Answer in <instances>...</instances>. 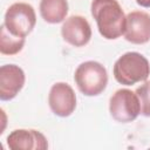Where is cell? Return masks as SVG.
<instances>
[{"mask_svg": "<svg viewBox=\"0 0 150 150\" xmlns=\"http://www.w3.org/2000/svg\"><path fill=\"white\" fill-rule=\"evenodd\" d=\"M74 81L79 90L86 96L102 94L108 84L105 67L97 61H84L77 66L74 73Z\"/></svg>", "mask_w": 150, "mask_h": 150, "instance_id": "cell-3", "label": "cell"}, {"mask_svg": "<svg viewBox=\"0 0 150 150\" xmlns=\"http://www.w3.org/2000/svg\"><path fill=\"white\" fill-rule=\"evenodd\" d=\"M62 39L73 47H83L91 39V27L88 20L82 15H71L67 18L61 27Z\"/></svg>", "mask_w": 150, "mask_h": 150, "instance_id": "cell-7", "label": "cell"}, {"mask_svg": "<svg viewBox=\"0 0 150 150\" xmlns=\"http://www.w3.org/2000/svg\"><path fill=\"white\" fill-rule=\"evenodd\" d=\"M26 38L12 34L2 23L0 27V53L2 55H15L20 53L25 46Z\"/></svg>", "mask_w": 150, "mask_h": 150, "instance_id": "cell-12", "label": "cell"}, {"mask_svg": "<svg viewBox=\"0 0 150 150\" xmlns=\"http://www.w3.org/2000/svg\"><path fill=\"white\" fill-rule=\"evenodd\" d=\"M110 116L120 123H130L141 114V104L135 91L122 88L116 90L109 100Z\"/></svg>", "mask_w": 150, "mask_h": 150, "instance_id": "cell-5", "label": "cell"}, {"mask_svg": "<svg viewBox=\"0 0 150 150\" xmlns=\"http://www.w3.org/2000/svg\"><path fill=\"white\" fill-rule=\"evenodd\" d=\"M124 39L134 45H144L150 41V14L134 11L127 15Z\"/></svg>", "mask_w": 150, "mask_h": 150, "instance_id": "cell-9", "label": "cell"}, {"mask_svg": "<svg viewBox=\"0 0 150 150\" xmlns=\"http://www.w3.org/2000/svg\"><path fill=\"white\" fill-rule=\"evenodd\" d=\"M4 25L12 34L16 36H28L36 25V14L34 7L27 2L12 4L5 13Z\"/></svg>", "mask_w": 150, "mask_h": 150, "instance_id": "cell-4", "label": "cell"}, {"mask_svg": "<svg viewBox=\"0 0 150 150\" xmlns=\"http://www.w3.org/2000/svg\"><path fill=\"white\" fill-rule=\"evenodd\" d=\"M135 93L139 100L141 115L150 117V81H144L143 84L136 88Z\"/></svg>", "mask_w": 150, "mask_h": 150, "instance_id": "cell-13", "label": "cell"}, {"mask_svg": "<svg viewBox=\"0 0 150 150\" xmlns=\"http://www.w3.org/2000/svg\"><path fill=\"white\" fill-rule=\"evenodd\" d=\"M26 75L16 64H4L0 68V100L11 101L22 90Z\"/></svg>", "mask_w": 150, "mask_h": 150, "instance_id": "cell-8", "label": "cell"}, {"mask_svg": "<svg viewBox=\"0 0 150 150\" xmlns=\"http://www.w3.org/2000/svg\"><path fill=\"white\" fill-rule=\"evenodd\" d=\"M39 11L43 21L50 25H56L67 19L69 6L67 0H41Z\"/></svg>", "mask_w": 150, "mask_h": 150, "instance_id": "cell-11", "label": "cell"}, {"mask_svg": "<svg viewBox=\"0 0 150 150\" xmlns=\"http://www.w3.org/2000/svg\"><path fill=\"white\" fill-rule=\"evenodd\" d=\"M48 104L52 112L59 117H68L76 109V95L70 84L56 82L48 94Z\"/></svg>", "mask_w": 150, "mask_h": 150, "instance_id": "cell-6", "label": "cell"}, {"mask_svg": "<svg viewBox=\"0 0 150 150\" xmlns=\"http://www.w3.org/2000/svg\"><path fill=\"white\" fill-rule=\"evenodd\" d=\"M11 150H46L48 141L46 136L35 129H15L6 138Z\"/></svg>", "mask_w": 150, "mask_h": 150, "instance_id": "cell-10", "label": "cell"}, {"mask_svg": "<svg viewBox=\"0 0 150 150\" xmlns=\"http://www.w3.org/2000/svg\"><path fill=\"white\" fill-rule=\"evenodd\" d=\"M90 12L104 39L116 40L124 34L127 15L117 0H93Z\"/></svg>", "mask_w": 150, "mask_h": 150, "instance_id": "cell-1", "label": "cell"}, {"mask_svg": "<svg viewBox=\"0 0 150 150\" xmlns=\"http://www.w3.org/2000/svg\"><path fill=\"white\" fill-rule=\"evenodd\" d=\"M136 4L144 8H150V0H135Z\"/></svg>", "mask_w": 150, "mask_h": 150, "instance_id": "cell-14", "label": "cell"}, {"mask_svg": "<svg viewBox=\"0 0 150 150\" xmlns=\"http://www.w3.org/2000/svg\"><path fill=\"white\" fill-rule=\"evenodd\" d=\"M112 74L120 84L134 86L148 80L150 75V63L143 54L138 52H127L114 63Z\"/></svg>", "mask_w": 150, "mask_h": 150, "instance_id": "cell-2", "label": "cell"}]
</instances>
